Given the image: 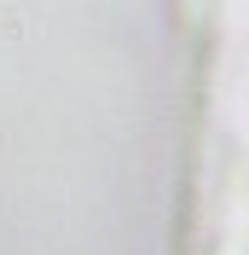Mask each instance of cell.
Masks as SVG:
<instances>
[{
  "label": "cell",
  "instance_id": "cell-1",
  "mask_svg": "<svg viewBox=\"0 0 249 255\" xmlns=\"http://www.w3.org/2000/svg\"><path fill=\"white\" fill-rule=\"evenodd\" d=\"M0 35H17V12H0Z\"/></svg>",
  "mask_w": 249,
  "mask_h": 255
}]
</instances>
